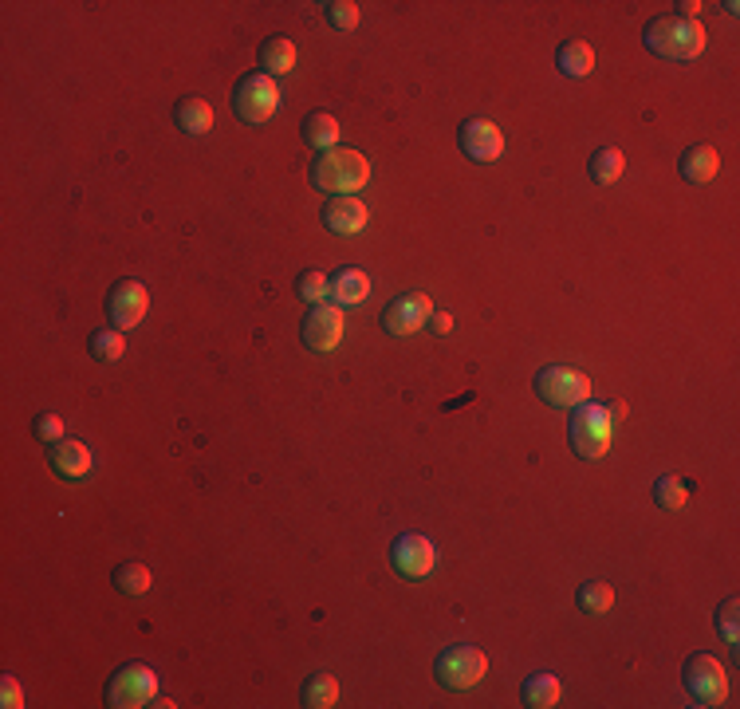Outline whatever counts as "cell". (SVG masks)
<instances>
[{
  "mask_svg": "<svg viewBox=\"0 0 740 709\" xmlns=\"http://www.w3.org/2000/svg\"><path fill=\"white\" fill-rule=\"evenodd\" d=\"M622 170H626V158H622V150H615V146L595 150L591 162H587V174H591L595 186H615L618 178H622Z\"/></svg>",
  "mask_w": 740,
  "mask_h": 709,
  "instance_id": "obj_21",
  "label": "cell"
},
{
  "mask_svg": "<svg viewBox=\"0 0 740 709\" xmlns=\"http://www.w3.org/2000/svg\"><path fill=\"white\" fill-rule=\"evenodd\" d=\"M520 698H524V706H532V709H552L555 702L563 698V686H559L555 674H532V678L520 686Z\"/></svg>",
  "mask_w": 740,
  "mask_h": 709,
  "instance_id": "obj_20",
  "label": "cell"
},
{
  "mask_svg": "<svg viewBox=\"0 0 740 709\" xmlns=\"http://www.w3.org/2000/svg\"><path fill=\"white\" fill-rule=\"evenodd\" d=\"M607 414H611V422H622V418H626V402H622V398L607 402Z\"/></svg>",
  "mask_w": 740,
  "mask_h": 709,
  "instance_id": "obj_35",
  "label": "cell"
},
{
  "mask_svg": "<svg viewBox=\"0 0 740 709\" xmlns=\"http://www.w3.org/2000/svg\"><path fill=\"white\" fill-rule=\"evenodd\" d=\"M433 316V300L426 296V292H402V296H394L386 308H382V331L386 335H394V339H402V335H414V331H422L426 323H430Z\"/></svg>",
  "mask_w": 740,
  "mask_h": 709,
  "instance_id": "obj_9",
  "label": "cell"
},
{
  "mask_svg": "<svg viewBox=\"0 0 740 709\" xmlns=\"http://www.w3.org/2000/svg\"><path fill=\"white\" fill-rule=\"evenodd\" d=\"M532 387L540 394V402H548L552 410H575L579 402L591 398V379L579 375V371H571V367H559V363L544 367Z\"/></svg>",
  "mask_w": 740,
  "mask_h": 709,
  "instance_id": "obj_7",
  "label": "cell"
},
{
  "mask_svg": "<svg viewBox=\"0 0 740 709\" xmlns=\"http://www.w3.org/2000/svg\"><path fill=\"white\" fill-rule=\"evenodd\" d=\"M300 698H304V706H308V709L335 706V698H339V682H335V678H331L327 670H319V674H311L308 682H304Z\"/></svg>",
  "mask_w": 740,
  "mask_h": 709,
  "instance_id": "obj_24",
  "label": "cell"
},
{
  "mask_svg": "<svg viewBox=\"0 0 740 709\" xmlns=\"http://www.w3.org/2000/svg\"><path fill=\"white\" fill-rule=\"evenodd\" d=\"M48 465H52L60 477H67V481H79V477H87V473H91L95 457H91V450H87L83 442L63 438V442H56V446H48Z\"/></svg>",
  "mask_w": 740,
  "mask_h": 709,
  "instance_id": "obj_15",
  "label": "cell"
},
{
  "mask_svg": "<svg viewBox=\"0 0 740 709\" xmlns=\"http://www.w3.org/2000/svg\"><path fill=\"white\" fill-rule=\"evenodd\" d=\"M327 284H331V280H327L323 272H315V268H311V272H300V280H296V296H300L304 304H319V300L327 296Z\"/></svg>",
  "mask_w": 740,
  "mask_h": 709,
  "instance_id": "obj_31",
  "label": "cell"
},
{
  "mask_svg": "<svg viewBox=\"0 0 740 709\" xmlns=\"http://www.w3.org/2000/svg\"><path fill=\"white\" fill-rule=\"evenodd\" d=\"M0 706H4V709H20V706H24L20 682H16L12 674H4V678H0Z\"/></svg>",
  "mask_w": 740,
  "mask_h": 709,
  "instance_id": "obj_33",
  "label": "cell"
},
{
  "mask_svg": "<svg viewBox=\"0 0 740 709\" xmlns=\"http://www.w3.org/2000/svg\"><path fill=\"white\" fill-rule=\"evenodd\" d=\"M91 355H95V363H119L126 355V339L119 327H99L95 335H91Z\"/></svg>",
  "mask_w": 740,
  "mask_h": 709,
  "instance_id": "obj_25",
  "label": "cell"
},
{
  "mask_svg": "<svg viewBox=\"0 0 740 709\" xmlns=\"http://www.w3.org/2000/svg\"><path fill=\"white\" fill-rule=\"evenodd\" d=\"M174 123H178L185 134H205V130L213 127V107H209L205 99L189 95V99H182V103L174 107Z\"/></svg>",
  "mask_w": 740,
  "mask_h": 709,
  "instance_id": "obj_23",
  "label": "cell"
},
{
  "mask_svg": "<svg viewBox=\"0 0 740 709\" xmlns=\"http://www.w3.org/2000/svg\"><path fill=\"white\" fill-rule=\"evenodd\" d=\"M485 670H489V658L469 643L445 646V650L437 654V662H433V678H437L445 690H457V694H461V690H473V686L485 678Z\"/></svg>",
  "mask_w": 740,
  "mask_h": 709,
  "instance_id": "obj_4",
  "label": "cell"
},
{
  "mask_svg": "<svg viewBox=\"0 0 740 709\" xmlns=\"http://www.w3.org/2000/svg\"><path fill=\"white\" fill-rule=\"evenodd\" d=\"M685 501H689V489H685L681 477H658L654 481V505L662 513H678V509H685Z\"/></svg>",
  "mask_w": 740,
  "mask_h": 709,
  "instance_id": "obj_28",
  "label": "cell"
},
{
  "mask_svg": "<svg viewBox=\"0 0 740 709\" xmlns=\"http://www.w3.org/2000/svg\"><path fill=\"white\" fill-rule=\"evenodd\" d=\"M311 186L327 197H347L359 194L370 182V162L359 154V150H347V146H331L323 154H315L308 170Z\"/></svg>",
  "mask_w": 740,
  "mask_h": 709,
  "instance_id": "obj_1",
  "label": "cell"
},
{
  "mask_svg": "<svg viewBox=\"0 0 740 709\" xmlns=\"http://www.w3.org/2000/svg\"><path fill=\"white\" fill-rule=\"evenodd\" d=\"M579 611L583 615H607L611 611V603H615V591H611V583H603V580H591V583H583L579 587Z\"/></svg>",
  "mask_w": 740,
  "mask_h": 709,
  "instance_id": "obj_27",
  "label": "cell"
},
{
  "mask_svg": "<svg viewBox=\"0 0 740 709\" xmlns=\"http://www.w3.org/2000/svg\"><path fill=\"white\" fill-rule=\"evenodd\" d=\"M323 229H331V233H339V237H351V233H359L363 225H367V205L359 201V197H327V205H323Z\"/></svg>",
  "mask_w": 740,
  "mask_h": 709,
  "instance_id": "obj_14",
  "label": "cell"
},
{
  "mask_svg": "<svg viewBox=\"0 0 740 709\" xmlns=\"http://www.w3.org/2000/svg\"><path fill=\"white\" fill-rule=\"evenodd\" d=\"M280 87L272 75H245L237 87H233V115L248 123V127H260L268 123L276 111H280Z\"/></svg>",
  "mask_w": 740,
  "mask_h": 709,
  "instance_id": "obj_5",
  "label": "cell"
},
{
  "mask_svg": "<svg viewBox=\"0 0 740 709\" xmlns=\"http://www.w3.org/2000/svg\"><path fill=\"white\" fill-rule=\"evenodd\" d=\"M296 67V44L288 40V36H268L264 44H260V71L264 75H288Z\"/></svg>",
  "mask_w": 740,
  "mask_h": 709,
  "instance_id": "obj_18",
  "label": "cell"
},
{
  "mask_svg": "<svg viewBox=\"0 0 740 709\" xmlns=\"http://www.w3.org/2000/svg\"><path fill=\"white\" fill-rule=\"evenodd\" d=\"M32 434H36L44 446H56V442H63V418L60 414H40L36 426H32Z\"/></svg>",
  "mask_w": 740,
  "mask_h": 709,
  "instance_id": "obj_32",
  "label": "cell"
},
{
  "mask_svg": "<svg viewBox=\"0 0 740 709\" xmlns=\"http://www.w3.org/2000/svg\"><path fill=\"white\" fill-rule=\"evenodd\" d=\"M426 327H433L437 335H449V331H453V316H449V312H441V308H433V316H430Z\"/></svg>",
  "mask_w": 740,
  "mask_h": 709,
  "instance_id": "obj_34",
  "label": "cell"
},
{
  "mask_svg": "<svg viewBox=\"0 0 740 709\" xmlns=\"http://www.w3.org/2000/svg\"><path fill=\"white\" fill-rule=\"evenodd\" d=\"M457 146L473 162H496L504 154V134L489 119H465L461 130H457Z\"/></svg>",
  "mask_w": 740,
  "mask_h": 709,
  "instance_id": "obj_13",
  "label": "cell"
},
{
  "mask_svg": "<svg viewBox=\"0 0 740 709\" xmlns=\"http://www.w3.org/2000/svg\"><path fill=\"white\" fill-rule=\"evenodd\" d=\"M343 331H347V320H343V308L335 304H315L308 316H304V327H300V339L308 351H335L343 343Z\"/></svg>",
  "mask_w": 740,
  "mask_h": 709,
  "instance_id": "obj_10",
  "label": "cell"
},
{
  "mask_svg": "<svg viewBox=\"0 0 740 709\" xmlns=\"http://www.w3.org/2000/svg\"><path fill=\"white\" fill-rule=\"evenodd\" d=\"M150 308V292L138 284V280H119L111 292H107V320L115 323L119 331H130L138 327L142 316Z\"/></svg>",
  "mask_w": 740,
  "mask_h": 709,
  "instance_id": "obj_12",
  "label": "cell"
},
{
  "mask_svg": "<svg viewBox=\"0 0 740 709\" xmlns=\"http://www.w3.org/2000/svg\"><path fill=\"white\" fill-rule=\"evenodd\" d=\"M713 627H717V635H721L725 643H737V635H740V603H737V595H729V599L717 607V615H713Z\"/></svg>",
  "mask_w": 740,
  "mask_h": 709,
  "instance_id": "obj_30",
  "label": "cell"
},
{
  "mask_svg": "<svg viewBox=\"0 0 740 709\" xmlns=\"http://www.w3.org/2000/svg\"><path fill=\"white\" fill-rule=\"evenodd\" d=\"M642 44L662 56V60H674V64H685V60H697L701 48H705V28L689 16H654L642 32Z\"/></svg>",
  "mask_w": 740,
  "mask_h": 709,
  "instance_id": "obj_2",
  "label": "cell"
},
{
  "mask_svg": "<svg viewBox=\"0 0 740 709\" xmlns=\"http://www.w3.org/2000/svg\"><path fill=\"white\" fill-rule=\"evenodd\" d=\"M158 698V674L142 662H130L123 666L111 682H107V706L111 709H138L150 706Z\"/></svg>",
  "mask_w": 740,
  "mask_h": 709,
  "instance_id": "obj_8",
  "label": "cell"
},
{
  "mask_svg": "<svg viewBox=\"0 0 740 709\" xmlns=\"http://www.w3.org/2000/svg\"><path fill=\"white\" fill-rule=\"evenodd\" d=\"M390 564L406 580H426L433 572V564H437V548H433L426 536H414V532L410 536H398L390 544Z\"/></svg>",
  "mask_w": 740,
  "mask_h": 709,
  "instance_id": "obj_11",
  "label": "cell"
},
{
  "mask_svg": "<svg viewBox=\"0 0 740 709\" xmlns=\"http://www.w3.org/2000/svg\"><path fill=\"white\" fill-rule=\"evenodd\" d=\"M304 142L315 146L319 154L331 150V146H339V119L327 115V111H311L308 119H304Z\"/></svg>",
  "mask_w": 740,
  "mask_h": 709,
  "instance_id": "obj_22",
  "label": "cell"
},
{
  "mask_svg": "<svg viewBox=\"0 0 740 709\" xmlns=\"http://www.w3.org/2000/svg\"><path fill=\"white\" fill-rule=\"evenodd\" d=\"M717 170H721V154L713 150V146H689L685 154L678 158V174L689 182V186H705V182H713L717 178Z\"/></svg>",
  "mask_w": 740,
  "mask_h": 709,
  "instance_id": "obj_16",
  "label": "cell"
},
{
  "mask_svg": "<svg viewBox=\"0 0 740 709\" xmlns=\"http://www.w3.org/2000/svg\"><path fill=\"white\" fill-rule=\"evenodd\" d=\"M323 16H327V24L339 28V32L359 28V4H355V0H327V4H323Z\"/></svg>",
  "mask_w": 740,
  "mask_h": 709,
  "instance_id": "obj_29",
  "label": "cell"
},
{
  "mask_svg": "<svg viewBox=\"0 0 740 709\" xmlns=\"http://www.w3.org/2000/svg\"><path fill=\"white\" fill-rule=\"evenodd\" d=\"M681 682H685V694L693 698V706H721L729 698L725 666L713 654H689L685 670H681Z\"/></svg>",
  "mask_w": 740,
  "mask_h": 709,
  "instance_id": "obj_6",
  "label": "cell"
},
{
  "mask_svg": "<svg viewBox=\"0 0 740 709\" xmlns=\"http://www.w3.org/2000/svg\"><path fill=\"white\" fill-rule=\"evenodd\" d=\"M370 292V276L359 268H339L327 284V296L335 300V308H359Z\"/></svg>",
  "mask_w": 740,
  "mask_h": 709,
  "instance_id": "obj_17",
  "label": "cell"
},
{
  "mask_svg": "<svg viewBox=\"0 0 740 709\" xmlns=\"http://www.w3.org/2000/svg\"><path fill=\"white\" fill-rule=\"evenodd\" d=\"M111 583H115V591H123V595H146V591L154 587V576H150L146 564H119L115 576H111Z\"/></svg>",
  "mask_w": 740,
  "mask_h": 709,
  "instance_id": "obj_26",
  "label": "cell"
},
{
  "mask_svg": "<svg viewBox=\"0 0 740 709\" xmlns=\"http://www.w3.org/2000/svg\"><path fill=\"white\" fill-rule=\"evenodd\" d=\"M611 414H607V406H599V402H579L575 406V414H571V426H567V438H571V450H575V457H583V461H599L603 453L611 450Z\"/></svg>",
  "mask_w": 740,
  "mask_h": 709,
  "instance_id": "obj_3",
  "label": "cell"
},
{
  "mask_svg": "<svg viewBox=\"0 0 740 709\" xmlns=\"http://www.w3.org/2000/svg\"><path fill=\"white\" fill-rule=\"evenodd\" d=\"M555 67H559L567 79H583V75L595 71V52H591V44H583V40H567V44H559V52H555Z\"/></svg>",
  "mask_w": 740,
  "mask_h": 709,
  "instance_id": "obj_19",
  "label": "cell"
}]
</instances>
